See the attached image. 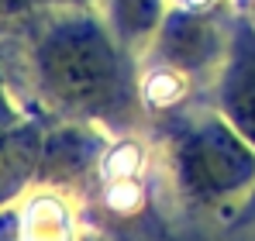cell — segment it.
Returning a JSON list of instances; mask_svg holds the SVG:
<instances>
[{
	"instance_id": "6da1fadb",
	"label": "cell",
	"mask_w": 255,
	"mask_h": 241,
	"mask_svg": "<svg viewBox=\"0 0 255 241\" xmlns=\"http://www.w3.org/2000/svg\"><path fill=\"white\" fill-rule=\"evenodd\" d=\"M31 73L42 100L69 120L97 127H131L138 118V73L121 45L90 14H66L45 28L31 48Z\"/></svg>"
},
{
	"instance_id": "7a4b0ae2",
	"label": "cell",
	"mask_w": 255,
	"mask_h": 241,
	"mask_svg": "<svg viewBox=\"0 0 255 241\" xmlns=\"http://www.w3.org/2000/svg\"><path fill=\"white\" fill-rule=\"evenodd\" d=\"M169 169L193 207H221L255 190V148L221 114L193 118L172 131Z\"/></svg>"
},
{
	"instance_id": "3957f363",
	"label": "cell",
	"mask_w": 255,
	"mask_h": 241,
	"mask_svg": "<svg viewBox=\"0 0 255 241\" xmlns=\"http://www.w3.org/2000/svg\"><path fill=\"white\" fill-rule=\"evenodd\" d=\"M217 114L255 148V24L231 17V38L217 69Z\"/></svg>"
},
{
	"instance_id": "277c9868",
	"label": "cell",
	"mask_w": 255,
	"mask_h": 241,
	"mask_svg": "<svg viewBox=\"0 0 255 241\" xmlns=\"http://www.w3.org/2000/svg\"><path fill=\"white\" fill-rule=\"evenodd\" d=\"M14 238L17 241H83V221L73 207L66 186H48L24 197L14 210Z\"/></svg>"
},
{
	"instance_id": "5b68a950",
	"label": "cell",
	"mask_w": 255,
	"mask_h": 241,
	"mask_svg": "<svg viewBox=\"0 0 255 241\" xmlns=\"http://www.w3.org/2000/svg\"><path fill=\"white\" fill-rule=\"evenodd\" d=\"M45 131L35 120H17L0 134V210L38 179Z\"/></svg>"
},
{
	"instance_id": "8992f818",
	"label": "cell",
	"mask_w": 255,
	"mask_h": 241,
	"mask_svg": "<svg viewBox=\"0 0 255 241\" xmlns=\"http://www.w3.org/2000/svg\"><path fill=\"white\" fill-rule=\"evenodd\" d=\"M38 3H45V0H0V21H3V17L28 14V10H35Z\"/></svg>"
},
{
	"instance_id": "52a82bcc",
	"label": "cell",
	"mask_w": 255,
	"mask_h": 241,
	"mask_svg": "<svg viewBox=\"0 0 255 241\" xmlns=\"http://www.w3.org/2000/svg\"><path fill=\"white\" fill-rule=\"evenodd\" d=\"M245 207H249V210H245V221H249V217H255V193L249 197V203H245Z\"/></svg>"
}]
</instances>
